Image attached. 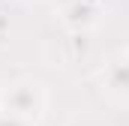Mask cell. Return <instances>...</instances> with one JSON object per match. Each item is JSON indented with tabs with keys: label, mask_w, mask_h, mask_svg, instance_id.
<instances>
[{
	"label": "cell",
	"mask_w": 129,
	"mask_h": 126,
	"mask_svg": "<svg viewBox=\"0 0 129 126\" xmlns=\"http://www.w3.org/2000/svg\"><path fill=\"white\" fill-rule=\"evenodd\" d=\"M45 90L39 81H30V78H21L15 84H9L3 93H0V108L9 111V114H18L24 120L36 123L42 114H45Z\"/></svg>",
	"instance_id": "1"
},
{
	"label": "cell",
	"mask_w": 129,
	"mask_h": 126,
	"mask_svg": "<svg viewBox=\"0 0 129 126\" xmlns=\"http://www.w3.org/2000/svg\"><path fill=\"white\" fill-rule=\"evenodd\" d=\"M99 81H102V90L111 102L117 105H126L129 99V66H126V51L114 54L111 60L105 63V69L99 72Z\"/></svg>",
	"instance_id": "2"
},
{
	"label": "cell",
	"mask_w": 129,
	"mask_h": 126,
	"mask_svg": "<svg viewBox=\"0 0 129 126\" xmlns=\"http://www.w3.org/2000/svg\"><path fill=\"white\" fill-rule=\"evenodd\" d=\"M60 12H63V24L72 30H87L99 21V3L93 0H72Z\"/></svg>",
	"instance_id": "3"
},
{
	"label": "cell",
	"mask_w": 129,
	"mask_h": 126,
	"mask_svg": "<svg viewBox=\"0 0 129 126\" xmlns=\"http://www.w3.org/2000/svg\"><path fill=\"white\" fill-rule=\"evenodd\" d=\"M0 126H36V123H30V120H24V117L9 114V111H3V108H0Z\"/></svg>",
	"instance_id": "4"
},
{
	"label": "cell",
	"mask_w": 129,
	"mask_h": 126,
	"mask_svg": "<svg viewBox=\"0 0 129 126\" xmlns=\"http://www.w3.org/2000/svg\"><path fill=\"white\" fill-rule=\"evenodd\" d=\"M45 3H48L51 9H63V6H69V3H72V0H45Z\"/></svg>",
	"instance_id": "5"
}]
</instances>
